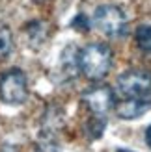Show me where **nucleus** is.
<instances>
[{
  "label": "nucleus",
  "mask_w": 151,
  "mask_h": 152,
  "mask_svg": "<svg viewBox=\"0 0 151 152\" xmlns=\"http://www.w3.org/2000/svg\"><path fill=\"white\" fill-rule=\"evenodd\" d=\"M112 48L104 43H90L84 48L78 50L77 61H78V71L86 76L88 80L99 82L108 74L112 67Z\"/></svg>",
  "instance_id": "obj_1"
},
{
  "label": "nucleus",
  "mask_w": 151,
  "mask_h": 152,
  "mask_svg": "<svg viewBox=\"0 0 151 152\" xmlns=\"http://www.w3.org/2000/svg\"><path fill=\"white\" fill-rule=\"evenodd\" d=\"M93 24L95 28H99V32L112 39H119L129 32V19L121 7L114 4H104L97 7L93 13Z\"/></svg>",
  "instance_id": "obj_2"
},
{
  "label": "nucleus",
  "mask_w": 151,
  "mask_h": 152,
  "mask_svg": "<svg viewBox=\"0 0 151 152\" xmlns=\"http://www.w3.org/2000/svg\"><path fill=\"white\" fill-rule=\"evenodd\" d=\"M116 91L123 98H146L151 96V72L131 69L118 76Z\"/></svg>",
  "instance_id": "obj_3"
},
{
  "label": "nucleus",
  "mask_w": 151,
  "mask_h": 152,
  "mask_svg": "<svg viewBox=\"0 0 151 152\" xmlns=\"http://www.w3.org/2000/svg\"><path fill=\"white\" fill-rule=\"evenodd\" d=\"M0 98L10 106H21L26 102L28 82L21 69H10L0 76Z\"/></svg>",
  "instance_id": "obj_4"
},
{
  "label": "nucleus",
  "mask_w": 151,
  "mask_h": 152,
  "mask_svg": "<svg viewBox=\"0 0 151 152\" xmlns=\"http://www.w3.org/2000/svg\"><path fill=\"white\" fill-rule=\"evenodd\" d=\"M82 102H84L86 108L93 113V117H104L114 108L116 93L110 86L97 83V86H92L90 89H86L84 93H82Z\"/></svg>",
  "instance_id": "obj_5"
},
{
  "label": "nucleus",
  "mask_w": 151,
  "mask_h": 152,
  "mask_svg": "<svg viewBox=\"0 0 151 152\" xmlns=\"http://www.w3.org/2000/svg\"><path fill=\"white\" fill-rule=\"evenodd\" d=\"M119 119H138L151 110V96L146 98H123V102L114 104Z\"/></svg>",
  "instance_id": "obj_6"
},
{
  "label": "nucleus",
  "mask_w": 151,
  "mask_h": 152,
  "mask_svg": "<svg viewBox=\"0 0 151 152\" xmlns=\"http://www.w3.org/2000/svg\"><path fill=\"white\" fill-rule=\"evenodd\" d=\"M134 39H136V45L142 52L151 54V26L149 24L138 26L136 32H134Z\"/></svg>",
  "instance_id": "obj_7"
},
{
  "label": "nucleus",
  "mask_w": 151,
  "mask_h": 152,
  "mask_svg": "<svg viewBox=\"0 0 151 152\" xmlns=\"http://www.w3.org/2000/svg\"><path fill=\"white\" fill-rule=\"evenodd\" d=\"M13 48V35L7 28L0 26V61L10 56V52Z\"/></svg>",
  "instance_id": "obj_8"
},
{
  "label": "nucleus",
  "mask_w": 151,
  "mask_h": 152,
  "mask_svg": "<svg viewBox=\"0 0 151 152\" xmlns=\"http://www.w3.org/2000/svg\"><path fill=\"white\" fill-rule=\"evenodd\" d=\"M36 152H60L58 150V145L54 143V139H52V135L49 134H45L43 137H41V141L37 143V147H36Z\"/></svg>",
  "instance_id": "obj_9"
},
{
  "label": "nucleus",
  "mask_w": 151,
  "mask_h": 152,
  "mask_svg": "<svg viewBox=\"0 0 151 152\" xmlns=\"http://www.w3.org/2000/svg\"><path fill=\"white\" fill-rule=\"evenodd\" d=\"M71 26L75 28V30H78V32H88L90 30V22H88V19L84 17V15H77V17L73 19V22H71Z\"/></svg>",
  "instance_id": "obj_10"
},
{
  "label": "nucleus",
  "mask_w": 151,
  "mask_h": 152,
  "mask_svg": "<svg viewBox=\"0 0 151 152\" xmlns=\"http://www.w3.org/2000/svg\"><path fill=\"white\" fill-rule=\"evenodd\" d=\"M146 143H147V147L151 148V124L147 126V130H146Z\"/></svg>",
  "instance_id": "obj_11"
},
{
  "label": "nucleus",
  "mask_w": 151,
  "mask_h": 152,
  "mask_svg": "<svg viewBox=\"0 0 151 152\" xmlns=\"http://www.w3.org/2000/svg\"><path fill=\"white\" fill-rule=\"evenodd\" d=\"M116 152H132V150H127V148H116Z\"/></svg>",
  "instance_id": "obj_12"
}]
</instances>
